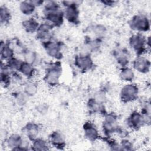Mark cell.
<instances>
[{
	"instance_id": "2",
	"label": "cell",
	"mask_w": 151,
	"mask_h": 151,
	"mask_svg": "<svg viewBox=\"0 0 151 151\" xmlns=\"http://www.w3.org/2000/svg\"><path fill=\"white\" fill-rule=\"evenodd\" d=\"M61 74V68L57 64H54L48 70L45 79L47 82L50 85H55L57 84Z\"/></svg>"
},
{
	"instance_id": "7",
	"label": "cell",
	"mask_w": 151,
	"mask_h": 151,
	"mask_svg": "<svg viewBox=\"0 0 151 151\" xmlns=\"http://www.w3.org/2000/svg\"><path fill=\"white\" fill-rule=\"evenodd\" d=\"M116 117L113 114L107 115L103 122V129L106 132H113L117 127Z\"/></svg>"
},
{
	"instance_id": "9",
	"label": "cell",
	"mask_w": 151,
	"mask_h": 151,
	"mask_svg": "<svg viewBox=\"0 0 151 151\" xmlns=\"http://www.w3.org/2000/svg\"><path fill=\"white\" fill-rule=\"evenodd\" d=\"M76 64L77 66L84 70H87L92 65V61L91 58L87 55H82L78 57L76 59Z\"/></svg>"
},
{
	"instance_id": "8",
	"label": "cell",
	"mask_w": 151,
	"mask_h": 151,
	"mask_svg": "<svg viewBox=\"0 0 151 151\" xmlns=\"http://www.w3.org/2000/svg\"><path fill=\"white\" fill-rule=\"evenodd\" d=\"M134 67L138 71L141 73H146L149 68V61L143 57H139L134 61Z\"/></svg>"
},
{
	"instance_id": "15",
	"label": "cell",
	"mask_w": 151,
	"mask_h": 151,
	"mask_svg": "<svg viewBox=\"0 0 151 151\" xmlns=\"http://www.w3.org/2000/svg\"><path fill=\"white\" fill-rule=\"evenodd\" d=\"M23 25L28 32H34L38 28V23L32 18L25 21Z\"/></svg>"
},
{
	"instance_id": "26",
	"label": "cell",
	"mask_w": 151,
	"mask_h": 151,
	"mask_svg": "<svg viewBox=\"0 0 151 151\" xmlns=\"http://www.w3.org/2000/svg\"><path fill=\"white\" fill-rule=\"evenodd\" d=\"M25 97L22 94H20L18 95V96L17 97V100L19 105H22L24 104L25 103Z\"/></svg>"
},
{
	"instance_id": "21",
	"label": "cell",
	"mask_w": 151,
	"mask_h": 151,
	"mask_svg": "<svg viewBox=\"0 0 151 151\" xmlns=\"http://www.w3.org/2000/svg\"><path fill=\"white\" fill-rule=\"evenodd\" d=\"M28 136L29 137H35L38 133V127L35 124H29L26 127Z\"/></svg>"
},
{
	"instance_id": "17",
	"label": "cell",
	"mask_w": 151,
	"mask_h": 151,
	"mask_svg": "<svg viewBox=\"0 0 151 151\" xmlns=\"http://www.w3.org/2000/svg\"><path fill=\"white\" fill-rule=\"evenodd\" d=\"M1 52L2 58H4V59L9 60L10 58H12L13 51L8 45L4 44V45H3L2 44H1Z\"/></svg>"
},
{
	"instance_id": "6",
	"label": "cell",
	"mask_w": 151,
	"mask_h": 151,
	"mask_svg": "<svg viewBox=\"0 0 151 151\" xmlns=\"http://www.w3.org/2000/svg\"><path fill=\"white\" fill-rule=\"evenodd\" d=\"M64 15L70 22H76L78 18V11L76 5L73 4L67 5Z\"/></svg>"
},
{
	"instance_id": "14",
	"label": "cell",
	"mask_w": 151,
	"mask_h": 151,
	"mask_svg": "<svg viewBox=\"0 0 151 151\" xmlns=\"http://www.w3.org/2000/svg\"><path fill=\"white\" fill-rule=\"evenodd\" d=\"M35 5L31 1H24L20 4V10L25 15H29L32 13L35 9Z\"/></svg>"
},
{
	"instance_id": "25",
	"label": "cell",
	"mask_w": 151,
	"mask_h": 151,
	"mask_svg": "<svg viewBox=\"0 0 151 151\" xmlns=\"http://www.w3.org/2000/svg\"><path fill=\"white\" fill-rule=\"evenodd\" d=\"M25 58L27 63H28L29 64H32L34 62L36 56L35 53L33 51H28L25 54Z\"/></svg>"
},
{
	"instance_id": "5",
	"label": "cell",
	"mask_w": 151,
	"mask_h": 151,
	"mask_svg": "<svg viewBox=\"0 0 151 151\" xmlns=\"http://www.w3.org/2000/svg\"><path fill=\"white\" fill-rule=\"evenodd\" d=\"M145 42L146 41L144 37L139 34L133 35L130 40V46L137 52H140L143 51Z\"/></svg>"
},
{
	"instance_id": "16",
	"label": "cell",
	"mask_w": 151,
	"mask_h": 151,
	"mask_svg": "<svg viewBox=\"0 0 151 151\" xmlns=\"http://www.w3.org/2000/svg\"><path fill=\"white\" fill-rule=\"evenodd\" d=\"M22 140L20 136L18 135H12L9 137L8 140V145L10 147H19L21 145Z\"/></svg>"
},
{
	"instance_id": "12",
	"label": "cell",
	"mask_w": 151,
	"mask_h": 151,
	"mask_svg": "<svg viewBox=\"0 0 151 151\" xmlns=\"http://www.w3.org/2000/svg\"><path fill=\"white\" fill-rule=\"evenodd\" d=\"M84 132L86 136L89 140H95L98 136V133L96 129L90 123H87L84 126Z\"/></svg>"
},
{
	"instance_id": "19",
	"label": "cell",
	"mask_w": 151,
	"mask_h": 151,
	"mask_svg": "<svg viewBox=\"0 0 151 151\" xmlns=\"http://www.w3.org/2000/svg\"><path fill=\"white\" fill-rule=\"evenodd\" d=\"M120 77L124 81H130L134 77V73L132 70L129 68H123L120 72Z\"/></svg>"
},
{
	"instance_id": "23",
	"label": "cell",
	"mask_w": 151,
	"mask_h": 151,
	"mask_svg": "<svg viewBox=\"0 0 151 151\" xmlns=\"http://www.w3.org/2000/svg\"><path fill=\"white\" fill-rule=\"evenodd\" d=\"M37 86L33 83H29L25 87V92L28 96H33L37 92Z\"/></svg>"
},
{
	"instance_id": "4",
	"label": "cell",
	"mask_w": 151,
	"mask_h": 151,
	"mask_svg": "<svg viewBox=\"0 0 151 151\" xmlns=\"http://www.w3.org/2000/svg\"><path fill=\"white\" fill-rule=\"evenodd\" d=\"M130 24L132 29L138 31H146L149 28V22L147 18L141 15L134 17Z\"/></svg>"
},
{
	"instance_id": "1",
	"label": "cell",
	"mask_w": 151,
	"mask_h": 151,
	"mask_svg": "<svg viewBox=\"0 0 151 151\" xmlns=\"http://www.w3.org/2000/svg\"><path fill=\"white\" fill-rule=\"evenodd\" d=\"M138 90L133 84H127L121 90V99L124 101H130L135 100L137 97Z\"/></svg>"
},
{
	"instance_id": "3",
	"label": "cell",
	"mask_w": 151,
	"mask_h": 151,
	"mask_svg": "<svg viewBox=\"0 0 151 151\" xmlns=\"http://www.w3.org/2000/svg\"><path fill=\"white\" fill-rule=\"evenodd\" d=\"M46 18L49 20L52 24L60 25L63 22L64 13L59 9V8L45 10Z\"/></svg>"
},
{
	"instance_id": "18",
	"label": "cell",
	"mask_w": 151,
	"mask_h": 151,
	"mask_svg": "<svg viewBox=\"0 0 151 151\" xmlns=\"http://www.w3.org/2000/svg\"><path fill=\"white\" fill-rule=\"evenodd\" d=\"M19 70L26 76H30L33 73V68L31 64L28 63H22Z\"/></svg>"
},
{
	"instance_id": "13",
	"label": "cell",
	"mask_w": 151,
	"mask_h": 151,
	"mask_svg": "<svg viewBox=\"0 0 151 151\" xmlns=\"http://www.w3.org/2000/svg\"><path fill=\"white\" fill-rule=\"evenodd\" d=\"M47 45L45 46L46 50L49 55L52 57H57L60 54V48L59 46L54 42H47Z\"/></svg>"
},
{
	"instance_id": "20",
	"label": "cell",
	"mask_w": 151,
	"mask_h": 151,
	"mask_svg": "<svg viewBox=\"0 0 151 151\" xmlns=\"http://www.w3.org/2000/svg\"><path fill=\"white\" fill-rule=\"evenodd\" d=\"M51 141L53 145L55 146L58 145H62L64 143V139L62 135L58 133V132H54L53 133L51 137Z\"/></svg>"
},
{
	"instance_id": "11",
	"label": "cell",
	"mask_w": 151,
	"mask_h": 151,
	"mask_svg": "<svg viewBox=\"0 0 151 151\" xmlns=\"http://www.w3.org/2000/svg\"><path fill=\"white\" fill-rule=\"evenodd\" d=\"M143 122L144 118L137 112L133 113L128 120L129 125L134 128L140 127Z\"/></svg>"
},
{
	"instance_id": "24",
	"label": "cell",
	"mask_w": 151,
	"mask_h": 151,
	"mask_svg": "<svg viewBox=\"0 0 151 151\" xmlns=\"http://www.w3.org/2000/svg\"><path fill=\"white\" fill-rule=\"evenodd\" d=\"M34 146L37 147L36 149L38 150H44V149H47L46 148H45L47 146V143L46 142L43 140H40V139H37L35 141L34 143Z\"/></svg>"
},
{
	"instance_id": "22",
	"label": "cell",
	"mask_w": 151,
	"mask_h": 151,
	"mask_svg": "<svg viewBox=\"0 0 151 151\" xmlns=\"http://www.w3.org/2000/svg\"><path fill=\"white\" fill-rule=\"evenodd\" d=\"M10 18V12L5 6L1 7V22L2 24L6 23Z\"/></svg>"
},
{
	"instance_id": "10",
	"label": "cell",
	"mask_w": 151,
	"mask_h": 151,
	"mask_svg": "<svg viewBox=\"0 0 151 151\" xmlns=\"http://www.w3.org/2000/svg\"><path fill=\"white\" fill-rule=\"evenodd\" d=\"M52 26L49 23H45L38 27L37 29L38 37L41 39H46L50 35Z\"/></svg>"
}]
</instances>
